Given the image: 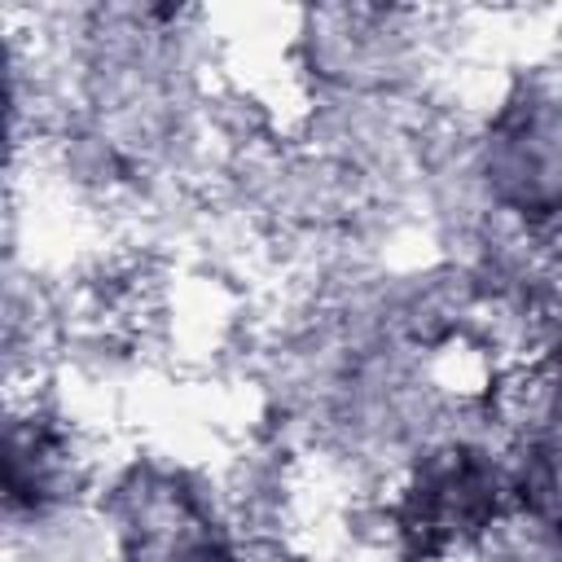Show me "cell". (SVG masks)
<instances>
[{"label": "cell", "instance_id": "1", "mask_svg": "<svg viewBox=\"0 0 562 562\" xmlns=\"http://www.w3.org/2000/svg\"><path fill=\"white\" fill-rule=\"evenodd\" d=\"M487 514H492L487 465L474 457H457L413 492V518L404 531L422 540V553H430L457 531H474Z\"/></svg>", "mask_w": 562, "mask_h": 562}]
</instances>
